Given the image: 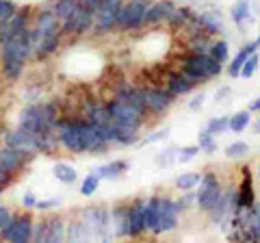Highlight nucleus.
Instances as JSON below:
<instances>
[{
  "mask_svg": "<svg viewBox=\"0 0 260 243\" xmlns=\"http://www.w3.org/2000/svg\"><path fill=\"white\" fill-rule=\"evenodd\" d=\"M0 237L5 241H13V243H26L32 237V222L28 215L22 217H13L7 228L0 230Z\"/></svg>",
  "mask_w": 260,
  "mask_h": 243,
  "instance_id": "nucleus-7",
  "label": "nucleus"
},
{
  "mask_svg": "<svg viewBox=\"0 0 260 243\" xmlns=\"http://www.w3.org/2000/svg\"><path fill=\"white\" fill-rule=\"evenodd\" d=\"M210 56H213V59H217L219 63H223V61L228 59V44H225V42L213 44V46H210Z\"/></svg>",
  "mask_w": 260,
  "mask_h": 243,
  "instance_id": "nucleus-39",
  "label": "nucleus"
},
{
  "mask_svg": "<svg viewBox=\"0 0 260 243\" xmlns=\"http://www.w3.org/2000/svg\"><path fill=\"white\" fill-rule=\"evenodd\" d=\"M26 155L28 152L7 145V148L0 150V169H5V172H9V174L18 172V169L24 165V161H26Z\"/></svg>",
  "mask_w": 260,
  "mask_h": 243,
  "instance_id": "nucleus-13",
  "label": "nucleus"
},
{
  "mask_svg": "<svg viewBox=\"0 0 260 243\" xmlns=\"http://www.w3.org/2000/svg\"><path fill=\"white\" fill-rule=\"evenodd\" d=\"M150 0H130L128 5H121L117 15V26L121 28H139L145 22Z\"/></svg>",
  "mask_w": 260,
  "mask_h": 243,
  "instance_id": "nucleus-4",
  "label": "nucleus"
},
{
  "mask_svg": "<svg viewBox=\"0 0 260 243\" xmlns=\"http://www.w3.org/2000/svg\"><path fill=\"white\" fill-rule=\"evenodd\" d=\"M176 11V5L172 0H158L148 7V13H145V22L143 24H158V22H169L172 13Z\"/></svg>",
  "mask_w": 260,
  "mask_h": 243,
  "instance_id": "nucleus-17",
  "label": "nucleus"
},
{
  "mask_svg": "<svg viewBox=\"0 0 260 243\" xmlns=\"http://www.w3.org/2000/svg\"><path fill=\"white\" fill-rule=\"evenodd\" d=\"M158 210H160V198H150L148 202H143V228L152 230L158 224Z\"/></svg>",
  "mask_w": 260,
  "mask_h": 243,
  "instance_id": "nucleus-21",
  "label": "nucleus"
},
{
  "mask_svg": "<svg viewBox=\"0 0 260 243\" xmlns=\"http://www.w3.org/2000/svg\"><path fill=\"white\" fill-rule=\"evenodd\" d=\"M9 178H11V174L9 172H5V169H0V191H3V187L7 183H9Z\"/></svg>",
  "mask_w": 260,
  "mask_h": 243,
  "instance_id": "nucleus-53",
  "label": "nucleus"
},
{
  "mask_svg": "<svg viewBox=\"0 0 260 243\" xmlns=\"http://www.w3.org/2000/svg\"><path fill=\"white\" fill-rule=\"evenodd\" d=\"M195 22H198L200 28H204L206 33H221L223 31V22L219 13H202L195 15Z\"/></svg>",
  "mask_w": 260,
  "mask_h": 243,
  "instance_id": "nucleus-25",
  "label": "nucleus"
},
{
  "mask_svg": "<svg viewBox=\"0 0 260 243\" xmlns=\"http://www.w3.org/2000/svg\"><path fill=\"white\" fill-rule=\"evenodd\" d=\"M32 37H35V50H37V54H50L52 50H56V46H59L61 26L44 31V33H35V31H32Z\"/></svg>",
  "mask_w": 260,
  "mask_h": 243,
  "instance_id": "nucleus-15",
  "label": "nucleus"
},
{
  "mask_svg": "<svg viewBox=\"0 0 260 243\" xmlns=\"http://www.w3.org/2000/svg\"><path fill=\"white\" fill-rule=\"evenodd\" d=\"M93 20H95V13L80 5L68 20H63V31L65 33H85V31L93 24Z\"/></svg>",
  "mask_w": 260,
  "mask_h": 243,
  "instance_id": "nucleus-10",
  "label": "nucleus"
},
{
  "mask_svg": "<svg viewBox=\"0 0 260 243\" xmlns=\"http://www.w3.org/2000/svg\"><path fill=\"white\" fill-rule=\"evenodd\" d=\"M37 241H61L63 239V226L59 220L46 222V226H42V230L32 234Z\"/></svg>",
  "mask_w": 260,
  "mask_h": 243,
  "instance_id": "nucleus-24",
  "label": "nucleus"
},
{
  "mask_svg": "<svg viewBox=\"0 0 260 243\" xmlns=\"http://www.w3.org/2000/svg\"><path fill=\"white\" fill-rule=\"evenodd\" d=\"M26 20H28L26 11H20V13H13L11 18L0 22V42H7L9 37H13L15 33L26 28Z\"/></svg>",
  "mask_w": 260,
  "mask_h": 243,
  "instance_id": "nucleus-18",
  "label": "nucleus"
},
{
  "mask_svg": "<svg viewBox=\"0 0 260 243\" xmlns=\"http://www.w3.org/2000/svg\"><path fill=\"white\" fill-rule=\"evenodd\" d=\"M230 128V117H215V119H210L208 122V126H206V131L208 133H223Z\"/></svg>",
  "mask_w": 260,
  "mask_h": 243,
  "instance_id": "nucleus-37",
  "label": "nucleus"
},
{
  "mask_svg": "<svg viewBox=\"0 0 260 243\" xmlns=\"http://www.w3.org/2000/svg\"><path fill=\"white\" fill-rule=\"evenodd\" d=\"M119 98H124V100H128L133 107H137L141 113L145 111V102H143V96H141V92H137V89H130V87H126V89H121V92L117 94Z\"/></svg>",
  "mask_w": 260,
  "mask_h": 243,
  "instance_id": "nucleus-31",
  "label": "nucleus"
},
{
  "mask_svg": "<svg viewBox=\"0 0 260 243\" xmlns=\"http://www.w3.org/2000/svg\"><path fill=\"white\" fill-rule=\"evenodd\" d=\"M89 232H102L109 224V213L102 208H87L85 210V222Z\"/></svg>",
  "mask_w": 260,
  "mask_h": 243,
  "instance_id": "nucleus-20",
  "label": "nucleus"
},
{
  "mask_svg": "<svg viewBox=\"0 0 260 243\" xmlns=\"http://www.w3.org/2000/svg\"><path fill=\"white\" fill-rule=\"evenodd\" d=\"M30 50H35V37L32 31L24 28L20 33H15L7 42H3V56L5 61H20L24 63L30 56Z\"/></svg>",
  "mask_w": 260,
  "mask_h": 243,
  "instance_id": "nucleus-3",
  "label": "nucleus"
},
{
  "mask_svg": "<svg viewBox=\"0 0 260 243\" xmlns=\"http://www.w3.org/2000/svg\"><path fill=\"white\" fill-rule=\"evenodd\" d=\"M141 96H143L145 109H150L154 113L167 111L169 104H172V94H165L160 89H141Z\"/></svg>",
  "mask_w": 260,
  "mask_h": 243,
  "instance_id": "nucleus-14",
  "label": "nucleus"
},
{
  "mask_svg": "<svg viewBox=\"0 0 260 243\" xmlns=\"http://www.w3.org/2000/svg\"><path fill=\"white\" fill-rule=\"evenodd\" d=\"M52 172H54V178L56 180H61V183H74L76 180V169L72 167V165H68V163H56L54 167H52Z\"/></svg>",
  "mask_w": 260,
  "mask_h": 243,
  "instance_id": "nucleus-30",
  "label": "nucleus"
},
{
  "mask_svg": "<svg viewBox=\"0 0 260 243\" xmlns=\"http://www.w3.org/2000/svg\"><path fill=\"white\" fill-rule=\"evenodd\" d=\"M249 15H251L249 0H239V3L232 7V20H234V24H243L249 18Z\"/></svg>",
  "mask_w": 260,
  "mask_h": 243,
  "instance_id": "nucleus-33",
  "label": "nucleus"
},
{
  "mask_svg": "<svg viewBox=\"0 0 260 243\" xmlns=\"http://www.w3.org/2000/svg\"><path fill=\"white\" fill-rule=\"evenodd\" d=\"M54 206H59V200H42L35 204V208H39V210H48V208H54Z\"/></svg>",
  "mask_w": 260,
  "mask_h": 243,
  "instance_id": "nucleus-47",
  "label": "nucleus"
},
{
  "mask_svg": "<svg viewBox=\"0 0 260 243\" xmlns=\"http://www.w3.org/2000/svg\"><path fill=\"white\" fill-rule=\"evenodd\" d=\"M200 180H202L200 174H182V176L176 178V187L180 191H191V189L198 187Z\"/></svg>",
  "mask_w": 260,
  "mask_h": 243,
  "instance_id": "nucleus-34",
  "label": "nucleus"
},
{
  "mask_svg": "<svg viewBox=\"0 0 260 243\" xmlns=\"http://www.w3.org/2000/svg\"><path fill=\"white\" fill-rule=\"evenodd\" d=\"M258 46H260L258 42H251L247 46H243V50H239V54L234 56V61L230 63V70H228V74H230V76H241V70H243V66H245V61L258 50Z\"/></svg>",
  "mask_w": 260,
  "mask_h": 243,
  "instance_id": "nucleus-22",
  "label": "nucleus"
},
{
  "mask_svg": "<svg viewBox=\"0 0 260 243\" xmlns=\"http://www.w3.org/2000/svg\"><path fill=\"white\" fill-rule=\"evenodd\" d=\"M121 5H124V0H100V7L95 11V28L98 31L113 28V24H117Z\"/></svg>",
  "mask_w": 260,
  "mask_h": 243,
  "instance_id": "nucleus-9",
  "label": "nucleus"
},
{
  "mask_svg": "<svg viewBox=\"0 0 260 243\" xmlns=\"http://www.w3.org/2000/svg\"><path fill=\"white\" fill-rule=\"evenodd\" d=\"M5 141H7V145H11V148H20L24 152H30V150L37 148V135L26 131V128H22V126L15 133L7 135Z\"/></svg>",
  "mask_w": 260,
  "mask_h": 243,
  "instance_id": "nucleus-16",
  "label": "nucleus"
},
{
  "mask_svg": "<svg viewBox=\"0 0 260 243\" xmlns=\"http://www.w3.org/2000/svg\"><path fill=\"white\" fill-rule=\"evenodd\" d=\"M13 13H15V5L11 3V0H0V22L11 18Z\"/></svg>",
  "mask_w": 260,
  "mask_h": 243,
  "instance_id": "nucleus-45",
  "label": "nucleus"
},
{
  "mask_svg": "<svg viewBox=\"0 0 260 243\" xmlns=\"http://www.w3.org/2000/svg\"><path fill=\"white\" fill-rule=\"evenodd\" d=\"M200 150H204V152H208V155H213V152L217 150V145L213 143V133H208V131H204L200 135Z\"/></svg>",
  "mask_w": 260,
  "mask_h": 243,
  "instance_id": "nucleus-41",
  "label": "nucleus"
},
{
  "mask_svg": "<svg viewBox=\"0 0 260 243\" xmlns=\"http://www.w3.org/2000/svg\"><path fill=\"white\" fill-rule=\"evenodd\" d=\"M256 70H258V54L254 52L249 56V59L245 61V66H243V70H241V76H245V78H251L256 74Z\"/></svg>",
  "mask_w": 260,
  "mask_h": 243,
  "instance_id": "nucleus-40",
  "label": "nucleus"
},
{
  "mask_svg": "<svg viewBox=\"0 0 260 243\" xmlns=\"http://www.w3.org/2000/svg\"><path fill=\"white\" fill-rule=\"evenodd\" d=\"M200 145H189V148H182L180 150V155H178V161L180 163H189V161L195 157V155H200Z\"/></svg>",
  "mask_w": 260,
  "mask_h": 243,
  "instance_id": "nucleus-43",
  "label": "nucleus"
},
{
  "mask_svg": "<svg viewBox=\"0 0 260 243\" xmlns=\"http://www.w3.org/2000/svg\"><path fill=\"white\" fill-rule=\"evenodd\" d=\"M202 102H204V94H200V96H195V98L191 100V104H189V107H191L193 111H198V109L202 107Z\"/></svg>",
  "mask_w": 260,
  "mask_h": 243,
  "instance_id": "nucleus-52",
  "label": "nucleus"
},
{
  "mask_svg": "<svg viewBox=\"0 0 260 243\" xmlns=\"http://www.w3.org/2000/svg\"><path fill=\"white\" fill-rule=\"evenodd\" d=\"M193 89V80H189L184 74H178L169 78V94L172 96H184Z\"/></svg>",
  "mask_w": 260,
  "mask_h": 243,
  "instance_id": "nucleus-26",
  "label": "nucleus"
},
{
  "mask_svg": "<svg viewBox=\"0 0 260 243\" xmlns=\"http://www.w3.org/2000/svg\"><path fill=\"white\" fill-rule=\"evenodd\" d=\"M126 167H128L126 161H113V163H107V165L98 167L95 174L100 178H107V180H111V178L121 176V172H126Z\"/></svg>",
  "mask_w": 260,
  "mask_h": 243,
  "instance_id": "nucleus-27",
  "label": "nucleus"
},
{
  "mask_svg": "<svg viewBox=\"0 0 260 243\" xmlns=\"http://www.w3.org/2000/svg\"><path fill=\"white\" fill-rule=\"evenodd\" d=\"M249 111H260V98L249 104Z\"/></svg>",
  "mask_w": 260,
  "mask_h": 243,
  "instance_id": "nucleus-55",
  "label": "nucleus"
},
{
  "mask_svg": "<svg viewBox=\"0 0 260 243\" xmlns=\"http://www.w3.org/2000/svg\"><path fill=\"white\" fill-rule=\"evenodd\" d=\"M56 26H59V18L54 15V11H44V13H39V18H37L35 33H44V31H50Z\"/></svg>",
  "mask_w": 260,
  "mask_h": 243,
  "instance_id": "nucleus-29",
  "label": "nucleus"
},
{
  "mask_svg": "<svg viewBox=\"0 0 260 243\" xmlns=\"http://www.w3.org/2000/svg\"><path fill=\"white\" fill-rule=\"evenodd\" d=\"M22 66L24 63L20 61H5V74L9 78H18L22 74Z\"/></svg>",
  "mask_w": 260,
  "mask_h": 243,
  "instance_id": "nucleus-42",
  "label": "nucleus"
},
{
  "mask_svg": "<svg viewBox=\"0 0 260 243\" xmlns=\"http://www.w3.org/2000/svg\"><path fill=\"white\" fill-rule=\"evenodd\" d=\"M59 126H61L59 139L70 152L80 155V152L87 150V137H85L83 122H63V124H59Z\"/></svg>",
  "mask_w": 260,
  "mask_h": 243,
  "instance_id": "nucleus-5",
  "label": "nucleus"
},
{
  "mask_svg": "<svg viewBox=\"0 0 260 243\" xmlns=\"http://www.w3.org/2000/svg\"><path fill=\"white\" fill-rule=\"evenodd\" d=\"M174 152H176V150H167V152H162V157L158 159V165H169L174 159H178V157H174Z\"/></svg>",
  "mask_w": 260,
  "mask_h": 243,
  "instance_id": "nucleus-48",
  "label": "nucleus"
},
{
  "mask_svg": "<svg viewBox=\"0 0 260 243\" xmlns=\"http://www.w3.org/2000/svg\"><path fill=\"white\" fill-rule=\"evenodd\" d=\"M178 210H182L178 206V202L174 200H160V210H158V224L154 232H169L176 228V222H178Z\"/></svg>",
  "mask_w": 260,
  "mask_h": 243,
  "instance_id": "nucleus-11",
  "label": "nucleus"
},
{
  "mask_svg": "<svg viewBox=\"0 0 260 243\" xmlns=\"http://www.w3.org/2000/svg\"><path fill=\"white\" fill-rule=\"evenodd\" d=\"M228 200H230V196H221V198L217 200V204L210 208V213H213V220L215 222H219L228 213V208H230V206H228Z\"/></svg>",
  "mask_w": 260,
  "mask_h": 243,
  "instance_id": "nucleus-38",
  "label": "nucleus"
},
{
  "mask_svg": "<svg viewBox=\"0 0 260 243\" xmlns=\"http://www.w3.org/2000/svg\"><path fill=\"white\" fill-rule=\"evenodd\" d=\"M225 155L230 157V159H241V157L249 155V145L243 143V141H234V143H230L225 148Z\"/></svg>",
  "mask_w": 260,
  "mask_h": 243,
  "instance_id": "nucleus-36",
  "label": "nucleus"
},
{
  "mask_svg": "<svg viewBox=\"0 0 260 243\" xmlns=\"http://www.w3.org/2000/svg\"><path fill=\"white\" fill-rule=\"evenodd\" d=\"M256 42H258V44H260V35H258V39H256Z\"/></svg>",
  "mask_w": 260,
  "mask_h": 243,
  "instance_id": "nucleus-57",
  "label": "nucleus"
},
{
  "mask_svg": "<svg viewBox=\"0 0 260 243\" xmlns=\"http://www.w3.org/2000/svg\"><path fill=\"white\" fill-rule=\"evenodd\" d=\"M22 202H24V206H35V204H37V200H35V196H32V193H26Z\"/></svg>",
  "mask_w": 260,
  "mask_h": 243,
  "instance_id": "nucleus-54",
  "label": "nucleus"
},
{
  "mask_svg": "<svg viewBox=\"0 0 260 243\" xmlns=\"http://www.w3.org/2000/svg\"><path fill=\"white\" fill-rule=\"evenodd\" d=\"M217 74H221V63L206 52L193 54L184 63V76L189 80H193V83H198V80H208L210 76H217Z\"/></svg>",
  "mask_w": 260,
  "mask_h": 243,
  "instance_id": "nucleus-2",
  "label": "nucleus"
},
{
  "mask_svg": "<svg viewBox=\"0 0 260 243\" xmlns=\"http://www.w3.org/2000/svg\"><path fill=\"white\" fill-rule=\"evenodd\" d=\"M193 200H195V196H193V193L186 191V196H184L182 200H178V206H180V208H189V204H191Z\"/></svg>",
  "mask_w": 260,
  "mask_h": 243,
  "instance_id": "nucleus-49",
  "label": "nucleus"
},
{
  "mask_svg": "<svg viewBox=\"0 0 260 243\" xmlns=\"http://www.w3.org/2000/svg\"><path fill=\"white\" fill-rule=\"evenodd\" d=\"M100 180L102 178L98 176V174H89L85 180H83V187H80V193H83V196H93L95 193V189L100 187Z\"/></svg>",
  "mask_w": 260,
  "mask_h": 243,
  "instance_id": "nucleus-35",
  "label": "nucleus"
},
{
  "mask_svg": "<svg viewBox=\"0 0 260 243\" xmlns=\"http://www.w3.org/2000/svg\"><path fill=\"white\" fill-rule=\"evenodd\" d=\"M56 124V111L52 104H32L26 111L22 113V128L35 133V135H44L50 133V128Z\"/></svg>",
  "mask_w": 260,
  "mask_h": 243,
  "instance_id": "nucleus-1",
  "label": "nucleus"
},
{
  "mask_svg": "<svg viewBox=\"0 0 260 243\" xmlns=\"http://www.w3.org/2000/svg\"><path fill=\"white\" fill-rule=\"evenodd\" d=\"M78 7H80V0H56L54 3V15L59 20H68Z\"/></svg>",
  "mask_w": 260,
  "mask_h": 243,
  "instance_id": "nucleus-28",
  "label": "nucleus"
},
{
  "mask_svg": "<svg viewBox=\"0 0 260 243\" xmlns=\"http://www.w3.org/2000/svg\"><path fill=\"white\" fill-rule=\"evenodd\" d=\"M80 5L87 7V9H91L93 13L98 11V7H100V0H80Z\"/></svg>",
  "mask_w": 260,
  "mask_h": 243,
  "instance_id": "nucleus-51",
  "label": "nucleus"
},
{
  "mask_svg": "<svg viewBox=\"0 0 260 243\" xmlns=\"http://www.w3.org/2000/svg\"><path fill=\"white\" fill-rule=\"evenodd\" d=\"M223 193H221V187H219V183H217V178L213 174H208L204 176L200 180V193H198V206L202 210H210L215 204H217V200L221 198Z\"/></svg>",
  "mask_w": 260,
  "mask_h": 243,
  "instance_id": "nucleus-8",
  "label": "nucleus"
},
{
  "mask_svg": "<svg viewBox=\"0 0 260 243\" xmlns=\"http://www.w3.org/2000/svg\"><path fill=\"white\" fill-rule=\"evenodd\" d=\"M243 183H241V189L237 193V208L241 210H251L254 206V183H251V176H249V167L243 169Z\"/></svg>",
  "mask_w": 260,
  "mask_h": 243,
  "instance_id": "nucleus-19",
  "label": "nucleus"
},
{
  "mask_svg": "<svg viewBox=\"0 0 260 243\" xmlns=\"http://www.w3.org/2000/svg\"><path fill=\"white\" fill-rule=\"evenodd\" d=\"M11 220H13V215H11V213H9V210H7L5 206H0V230L7 228Z\"/></svg>",
  "mask_w": 260,
  "mask_h": 243,
  "instance_id": "nucleus-46",
  "label": "nucleus"
},
{
  "mask_svg": "<svg viewBox=\"0 0 260 243\" xmlns=\"http://www.w3.org/2000/svg\"><path fill=\"white\" fill-rule=\"evenodd\" d=\"M167 133H169L167 128H165V131H158V133H154V135H150L148 139H145V143H154V141H160V139H162V137H165Z\"/></svg>",
  "mask_w": 260,
  "mask_h": 243,
  "instance_id": "nucleus-50",
  "label": "nucleus"
},
{
  "mask_svg": "<svg viewBox=\"0 0 260 243\" xmlns=\"http://www.w3.org/2000/svg\"><path fill=\"white\" fill-rule=\"evenodd\" d=\"M249 122H251V111H239V113H234V115L230 117V131H234V133L245 131Z\"/></svg>",
  "mask_w": 260,
  "mask_h": 243,
  "instance_id": "nucleus-32",
  "label": "nucleus"
},
{
  "mask_svg": "<svg viewBox=\"0 0 260 243\" xmlns=\"http://www.w3.org/2000/svg\"><path fill=\"white\" fill-rule=\"evenodd\" d=\"M89 122H93L95 126H100L102 131L107 133L111 128V124H113L109 107H102V104H91V107H89Z\"/></svg>",
  "mask_w": 260,
  "mask_h": 243,
  "instance_id": "nucleus-23",
  "label": "nucleus"
},
{
  "mask_svg": "<svg viewBox=\"0 0 260 243\" xmlns=\"http://www.w3.org/2000/svg\"><path fill=\"white\" fill-rule=\"evenodd\" d=\"M143 228V202L135 204L133 208H128L124 213V224H121V234H130V237H137L141 234Z\"/></svg>",
  "mask_w": 260,
  "mask_h": 243,
  "instance_id": "nucleus-12",
  "label": "nucleus"
},
{
  "mask_svg": "<svg viewBox=\"0 0 260 243\" xmlns=\"http://www.w3.org/2000/svg\"><path fill=\"white\" fill-rule=\"evenodd\" d=\"M109 113H111L113 122L124 124V126H130V128H137V131H139L143 113L137 107H133L128 100H124V98H119V96H117V98L109 104Z\"/></svg>",
  "mask_w": 260,
  "mask_h": 243,
  "instance_id": "nucleus-6",
  "label": "nucleus"
},
{
  "mask_svg": "<svg viewBox=\"0 0 260 243\" xmlns=\"http://www.w3.org/2000/svg\"><path fill=\"white\" fill-rule=\"evenodd\" d=\"M256 133H260V119L256 122Z\"/></svg>",
  "mask_w": 260,
  "mask_h": 243,
  "instance_id": "nucleus-56",
  "label": "nucleus"
},
{
  "mask_svg": "<svg viewBox=\"0 0 260 243\" xmlns=\"http://www.w3.org/2000/svg\"><path fill=\"white\" fill-rule=\"evenodd\" d=\"M89 234V230H87V226L85 224H72L70 226V239L74 241V239H85Z\"/></svg>",
  "mask_w": 260,
  "mask_h": 243,
  "instance_id": "nucleus-44",
  "label": "nucleus"
}]
</instances>
